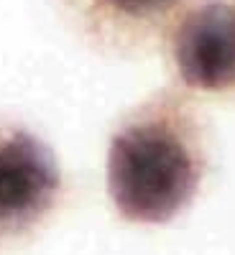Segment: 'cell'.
Wrapping results in <instances>:
<instances>
[{
    "mask_svg": "<svg viewBox=\"0 0 235 255\" xmlns=\"http://www.w3.org/2000/svg\"><path fill=\"white\" fill-rule=\"evenodd\" d=\"M202 158L184 120L169 110L131 120L113 138L108 189L125 220L166 222L195 197Z\"/></svg>",
    "mask_w": 235,
    "mask_h": 255,
    "instance_id": "obj_1",
    "label": "cell"
},
{
    "mask_svg": "<svg viewBox=\"0 0 235 255\" xmlns=\"http://www.w3.org/2000/svg\"><path fill=\"white\" fill-rule=\"evenodd\" d=\"M59 194L54 153L26 130L0 133V235L23 232Z\"/></svg>",
    "mask_w": 235,
    "mask_h": 255,
    "instance_id": "obj_2",
    "label": "cell"
},
{
    "mask_svg": "<svg viewBox=\"0 0 235 255\" xmlns=\"http://www.w3.org/2000/svg\"><path fill=\"white\" fill-rule=\"evenodd\" d=\"M100 3L131 20H151L172 10L179 0H100Z\"/></svg>",
    "mask_w": 235,
    "mask_h": 255,
    "instance_id": "obj_4",
    "label": "cell"
},
{
    "mask_svg": "<svg viewBox=\"0 0 235 255\" xmlns=\"http://www.w3.org/2000/svg\"><path fill=\"white\" fill-rule=\"evenodd\" d=\"M174 59L189 87H235V8L202 3L189 10L174 33Z\"/></svg>",
    "mask_w": 235,
    "mask_h": 255,
    "instance_id": "obj_3",
    "label": "cell"
}]
</instances>
